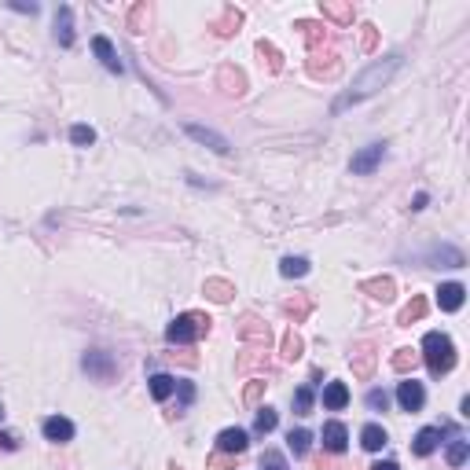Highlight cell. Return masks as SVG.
Masks as SVG:
<instances>
[{
  "label": "cell",
  "instance_id": "8992f818",
  "mask_svg": "<svg viewBox=\"0 0 470 470\" xmlns=\"http://www.w3.org/2000/svg\"><path fill=\"white\" fill-rule=\"evenodd\" d=\"M184 133L191 136V140L206 144L210 151H217V155H228V151H232V144L224 140L221 133H213V129H206V125H195V122H188V125H184Z\"/></svg>",
  "mask_w": 470,
  "mask_h": 470
},
{
  "label": "cell",
  "instance_id": "603a6c76",
  "mask_svg": "<svg viewBox=\"0 0 470 470\" xmlns=\"http://www.w3.org/2000/svg\"><path fill=\"white\" fill-rule=\"evenodd\" d=\"M423 316H426V298H419V294H415V298H412V302H408V305H404V309H401V316H397V324H401V327H412V324H415V320H423Z\"/></svg>",
  "mask_w": 470,
  "mask_h": 470
},
{
  "label": "cell",
  "instance_id": "f6af8a7d",
  "mask_svg": "<svg viewBox=\"0 0 470 470\" xmlns=\"http://www.w3.org/2000/svg\"><path fill=\"white\" fill-rule=\"evenodd\" d=\"M430 206V195H426V191H419V195L412 199V210H426Z\"/></svg>",
  "mask_w": 470,
  "mask_h": 470
},
{
  "label": "cell",
  "instance_id": "ab89813d",
  "mask_svg": "<svg viewBox=\"0 0 470 470\" xmlns=\"http://www.w3.org/2000/svg\"><path fill=\"white\" fill-rule=\"evenodd\" d=\"M261 470H287V459L280 452H265L261 456Z\"/></svg>",
  "mask_w": 470,
  "mask_h": 470
},
{
  "label": "cell",
  "instance_id": "7bdbcfd3",
  "mask_svg": "<svg viewBox=\"0 0 470 470\" xmlns=\"http://www.w3.org/2000/svg\"><path fill=\"white\" fill-rule=\"evenodd\" d=\"M0 448H4V452H15V448H19V434L0 430Z\"/></svg>",
  "mask_w": 470,
  "mask_h": 470
},
{
  "label": "cell",
  "instance_id": "f546056e",
  "mask_svg": "<svg viewBox=\"0 0 470 470\" xmlns=\"http://www.w3.org/2000/svg\"><path fill=\"white\" fill-rule=\"evenodd\" d=\"M258 56L269 59V70H272V74L283 70V56H280V48H276L272 41H258Z\"/></svg>",
  "mask_w": 470,
  "mask_h": 470
},
{
  "label": "cell",
  "instance_id": "681fc988",
  "mask_svg": "<svg viewBox=\"0 0 470 470\" xmlns=\"http://www.w3.org/2000/svg\"><path fill=\"white\" fill-rule=\"evenodd\" d=\"M169 470H184V467H177V463H173V467H169Z\"/></svg>",
  "mask_w": 470,
  "mask_h": 470
},
{
  "label": "cell",
  "instance_id": "d6a6232c",
  "mask_svg": "<svg viewBox=\"0 0 470 470\" xmlns=\"http://www.w3.org/2000/svg\"><path fill=\"white\" fill-rule=\"evenodd\" d=\"M294 415H313V390L309 386L294 390Z\"/></svg>",
  "mask_w": 470,
  "mask_h": 470
},
{
  "label": "cell",
  "instance_id": "d590c367",
  "mask_svg": "<svg viewBox=\"0 0 470 470\" xmlns=\"http://www.w3.org/2000/svg\"><path fill=\"white\" fill-rule=\"evenodd\" d=\"M70 140L78 144V147H92V144H96V129H92V125H74V129H70Z\"/></svg>",
  "mask_w": 470,
  "mask_h": 470
},
{
  "label": "cell",
  "instance_id": "836d02e7",
  "mask_svg": "<svg viewBox=\"0 0 470 470\" xmlns=\"http://www.w3.org/2000/svg\"><path fill=\"white\" fill-rule=\"evenodd\" d=\"M302 349H305V342L294 335V331H287L283 335V360H298L302 357Z\"/></svg>",
  "mask_w": 470,
  "mask_h": 470
},
{
  "label": "cell",
  "instance_id": "ba28073f",
  "mask_svg": "<svg viewBox=\"0 0 470 470\" xmlns=\"http://www.w3.org/2000/svg\"><path fill=\"white\" fill-rule=\"evenodd\" d=\"M397 401H401V408H404V412H419L423 404H426V390H423V382H415V379L401 382V386H397Z\"/></svg>",
  "mask_w": 470,
  "mask_h": 470
},
{
  "label": "cell",
  "instance_id": "52a82bcc",
  "mask_svg": "<svg viewBox=\"0 0 470 470\" xmlns=\"http://www.w3.org/2000/svg\"><path fill=\"white\" fill-rule=\"evenodd\" d=\"M247 445H250V434H247V430H239V426H228V430H221V434H217V452H224V456H239V452H247Z\"/></svg>",
  "mask_w": 470,
  "mask_h": 470
},
{
  "label": "cell",
  "instance_id": "9a60e30c",
  "mask_svg": "<svg viewBox=\"0 0 470 470\" xmlns=\"http://www.w3.org/2000/svg\"><path fill=\"white\" fill-rule=\"evenodd\" d=\"M320 437H324V448H327V452H335V456L346 452V445H349V430L342 423H327Z\"/></svg>",
  "mask_w": 470,
  "mask_h": 470
},
{
  "label": "cell",
  "instance_id": "484cf974",
  "mask_svg": "<svg viewBox=\"0 0 470 470\" xmlns=\"http://www.w3.org/2000/svg\"><path fill=\"white\" fill-rule=\"evenodd\" d=\"M430 261L434 265H445V269H459V265H463V254H459L456 247H437L430 254Z\"/></svg>",
  "mask_w": 470,
  "mask_h": 470
},
{
  "label": "cell",
  "instance_id": "4316f807",
  "mask_svg": "<svg viewBox=\"0 0 470 470\" xmlns=\"http://www.w3.org/2000/svg\"><path fill=\"white\" fill-rule=\"evenodd\" d=\"M305 272H309V258H283L280 261V276H287V280H302Z\"/></svg>",
  "mask_w": 470,
  "mask_h": 470
},
{
  "label": "cell",
  "instance_id": "4fadbf2b",
  "mask_svg": "<svg viewBox=\"0 0 470 470\" xmlns=\"http://www.w3.org/2000/svg\"><path fill=\"white\" fill-rule=\"evenodd\" d=\"M45 437L56 445H67V441H74V423L63 419V415H52V419H45Z\"/></svg>",
  "mask_w": 470,
  "mask_h": 470
},
{
  "label": "cell",
  "instance_id": "f35d334b",
  "mask_svg": "<svg viewBox=\"0 0 470 470\" xmlns=\"http://www.w3.org/2000/svg\"><path fill=\"white\" fill-rule=\"evenodd\" d=\"M386 404H390L386 390H371V393H368V408H371V412H386Z\"/></svg>",
  "mask_w": 470,
  "mask_h": 470
},
{
  "label": "cell",
  "instance_id": "b9f144b4",
  "mask_svg": "<svg viewBox=\"0 0 470 470\" xmlns=\"http://www.w3.org/2000/svg\"><path fill=\"white\" fill-rule=\"evenodd\" d=\"M177 390H180V404H184V408H188V404L195 401V386H191L188 379H177Z\"/></svg>",
  "mask_w": 470,
  "mask_h": 470
},
{
  "label": "cell",
  "instance_id": "6da1fadb",
  "mask_svg": "<svg viewBox=\"0 0 470 470\" xmlns=\"http://www.w3.org/2000/svg\"><path fill=\"white\" fill-rule=\"evenodd\" d=\"M401 70V56H386V59H379V63H371V67L360 74L357 81H352V89L342 96V100L335 103V114L338 111H346V107L352 103H360V100H368V96H375L382 85H390V78Z\"/></svg>",
  "mask_w": 470,
  "mask_h": 470
},
{
  "label": "cell",
  "instance_id": "d6986e66",
  "mask_svg": "<svg viewBox=\"0 0 470 470\" xmlns=\"http://www.w3.org/2000/svg\"><path fill=\"white\" fill-rule=\"evenodd\" d=\"M320 15H324V19H335L338 26H349V23H352V4H335V0H320Z\"/></svg>",
  "mask_w": 470,
  "mask_h": 470
},
{
  "label": "cell",
  "instance_id": "9c48e42d",
  "mask_svg": "<svg viewBox=\"0 0 470 470\" xmlns=\"http://www.w3.org/2000/svg\"><path fill=\"white\" fill-rule=\"evenodd\" d=\"M463 302H467L463 283H441V287H437V305H441L445 313H459Z\"/></svg>",
  "mask_w": 470,
  "mask_h": 470
},
{
  "label": "cell",
  "instance_id": "8d00e7d4",
  "mask_svg": "<svg viewBox=\"0 0 470 470\" xmlns=\"http://www.w3.org/2000/svg\"><path fill=\"white\" fill-rule=\"evenodd\" d=\"M309 309H313V302H309V298H302V302H283V313L294 316V320H305Z\"/></svg>",
  "mask_w": 470,
  "mask_h": 470
},
{
  "label": "cell",
  "instance_id": "e575fe53",
  "mask_svg": "<svg viewBox=\"0 0 470 470\" xmlns=\"http://www.w3.org/2000/svg\"><path fill=\"white\" fill-rule=\"evenodd\" d=\"M467 456H470V441H463V437L448 445V463H452V467H463Z\"/></svg>",
  "mask_w": 470,
  "mask_h": 470
},
{
  "label": "cell",
  "instance_id": "ac0fdd59",
  "mask_svg": "<svg viewBox=\"0 0 470 470\" xmlns=\"http://www.w3.org/2000/svg\"><path fill=\"white\" fill-rule=\"evenodd\" d=\"M437 445H441V430H437V426H426V430H419V434H415V441H412V452H415V456H430Z\"/></svg>",
  "mask_w": 470,
  "mask_h": 470
},
{
  "label": "cell",
  "instance_id": "7a4b0ae2",
  "mask_svg": "<svg viewBox=\"0 0 470 470\" xmlns=\"http://www.w3.org/2000/svg\"><path fill=\"white\" fill-rule=\"evenodd\" d=\"M423 357H426V368H430V375H448V371L456 368V346L452 338L441 335V331H430V335L423 338Z\"/></svg>",
  "mask_w": 470,
  "mask_h": 470
},
{
  "label": "cell",
  "instance_id": "60d3db41",
  "mask_svg": "<svg viewBox=\"0 0 470 470\" xmlns=\"http://www.w3.org/2000/svg\"><path fill=\"white\" fill-rule=\"evenodd\" d=\"M265 386H269V382H250V386H247V393H243V401H247V404H258L261 401V393H265Z\"/></svg>",
  "mask_w": 470,
  "mask_h": 470
},
{
  "label": "cell",
  "instance_id": "277c9868",
  "mask_svg": "<svg viewBox=\"0 0 470 470\" xmlns=\"http://www.w3.org/2000/svg\"><path fill=\"white\" fill-rule=\"evenodd\" d=\"M382 158H386V144H368L364 151H357L352 155V177H368V173H375V169L382 166Z\"/></svg>",
  "mask_w": 470,
  "mask_h": 470
},
{
  "label": "cell",
  "instance_id": "83f0119b",
  "mask_svg": "<svg viewBox=\"0 0 470 470\" xmlns=\"http://www.w3.org/2000/svg\"><path fill=\"white\" fill-rule=\"evenodd\" d=\"M415 360H419V357H415V349H397V352H393V360H390V368L397 371V375H408V371L415 368Z\"/></svg>",
  "mask_w": 470,
  "mask_h": 470
},
{
  "label": "cell",
  "instance_id": "74e56055",
  "mask_svg": "<svg viewBox=\"0 0 470 470\" xmlns=\"http://www.w3.org/2000/svg\"><path fill=\"white\" fill-rule=\"evenodd\" d=\"M298 30H302V34H305V41H309V45H316V41L324 37V30H327V26H320V23H298Z\"/></svg>",
  "mask_w": 470,
  "mask_h": 470
},
{
  "label": "cell",
  "instance_id": "30bf717a",
  "mask_svg": "<svg viewBox=\"0 0 470 470\" xmlns=\"http://www.w3.org/2000/svg\"><path fill=\"white\" fill-rule=\"evenodd\" d=\"M360 291L371 294L375 302H393V298H397V283H393L390 276H375V280H364V283H360Z\"/></svg>",
  "mask_w": 470,
  "mask_h": 470
},
{
  "label": "cell",
  "instance_id": "5bb4252c",
  "mask_svg": "<svg viewBox=\"0 0 470 470\" xmlns=\"http://www.w3.org/2000/svg\"><path fill=\"white\" fill-rule=\"evenodd\" d=\"M371 371H375V346L364 342V346L352 352V375H357V379H371Z\"/></svg>",
  "mask_w": 470,
  "mask_h": 470
},
{
  "label": "cell",
  "instance_id": "2e32d148",
  "mask_svg": "<svg viewBox=\"0 0 470 470\" xmlns=\"http://www.w3.org/2000/svg\"><path fill=\"white\" fill-rule=\"evenodd\" d=\"M217 85H221V89L228 92V96H243V92H247V78H243L239 67H221Z\"/></svg>",
  "mask_w": 470,
  "mask_h": 470
},
{
  "label": "cell",
  "instance_id": "ffe728a7",
  "mask_svg": "<svg viewBox=\"0 0 470 470\" xmlns=\"http://www.w3.org/2000/svg\"><path fill=\"white\" fill-rule=\"evenodd\" d=\"M324 404L331 412H342L349 404V390H346V382H327V390H324Z\"/></svg>",
  "mask_w": 470,
  "mask_h": 470
},
{
  "label": "cell",
  "instance_id": "8fae6325",
  "mask_svg": "<svg viewBox=\"0 0 470 470\" xmlns=\"http://www.w3.org/2000/svg\"><path fill=\"white\" fill-rule=\"evenodd\" d=\"M239 338L258 342V346H269V342H272V331H269V324H261L258 316H243V324H239Z\"/></svg>",
  "mask_w": 470,
  "mask_h": 470
},
{
  "label": "cell",
  "instance_id": "d4e9b609",
  "mask_svg": "<svg viewBox=\"0 0 470 470\" xmlns=\"http://www.w3.org/2000/svg\"><path fill=\"white\" fill-rule=\"evenodd\" d=\"M239 23H243V12L224 8V19H221V23H213V30H217V37H232L235 30H239Z\"/></svg>",
  "mask_w": 470,
  "mask_h": 470
},
{
  "label": "cell",
  "instance_id": "4dcf8cb0",
  "mask_svg": "<svg viewBox=\"0 0 470 470\" xmlns=\"http://www.w3.org/2000/svg\"><path fill=\"white\" fill-rule=\"evenodd\" d=\"M287 445H291L294 456H305L309 445H313V434H309V430H291V434H287Z\"/></svg>",
  "mask_w": 470,
  "mask_h": 470
},
{
  "label": "cell",
  "instance_id": "7402d4cb",
  "mask_svg": "<svg viewBox=\"0 0 470 470\" xmlns=\"http://www.w3.org/2000/svg\"><path fill=\"white\" fill-rule=\"evenodd\" d=\"M360 445L368 448V452H379V448H386L390 445V437H386V430H382V426H364V430H360Z\"/></svg>",
  "mask_w": 470,
  "mask_h": 470
},
{
  "label": "cell",
  "instance_id": "5b68a950",
  "mask_svg": "<svg viewBox=\"0 0 470 470\" xmlns=\"http://www.w3.org/2000/svg\"><path fill=\"white\" fill-rule=\"evenodd\" d=\"M81 368L89 371L92 379H100V382H111L114 379V360H111V352H100V349H92V352H85V360H81Z\"/></svg>",
  "mask_w": 470,
  "mask_h": 470
},
{
  "label": "cell",
  "instance_id": "c3c4849f",
  "mask_svg": "<svg viewBox=\"0 0 470 470\" xmlns=\"http://www.w3.org/2000/svg\"><path fill=\"white\" fill-rule=\"evenodd\" d=\"M0 423H4V404H0Z\"/></svg>",
  "mask_w": 470,
  "mask_h": 470
},
{
  "label": "cell",
  "instance_id": "f1b7e54d",
  "mask_svg": "<svg viewBox=\"0 0 470 470\" xmlns=\"http://www.w3.org/2000/svg\"><path fill=\"white\" fill-rule=\"evenodd\" d=\"M276 423H280V415H276V408H269V404H265V408H258L254 430H258V434H272V430H276Z\"/></svg>",
  "mask_w": 470,
  "mask_h": 470
},
{
  "label": "cell",
  "instance_id": "44dd1931",
  "mask_svg": "<svg viewBox=\"0 0 470 470\" xmlns=\"http://www.w3.org/2000/svg\"><path fill=\"white\" fill-rule=\"evenodd\" d=\"M202 294H206L210 302H217V305H224V302H232L235 287H232L228 280H206V287H202Z\"/></svg>",
  "mask_w": 470,
  "mask_h": 470
},
{
  "label": "cell",
  "instance_id": "e0dca14e",
  "mask_svg": "<svg viewBox=\"0 0 470 470\" xmlns=\"http://www.w3.org/2000/svg\"><path fill=\"white\" fill-rule=\"evenodd\" d=\"M56 41L63 48L74 45V12L67 4H59V12H56Z\"/></svg>",
  "mask_w": 470,
  "mask_h": 470
},
{
  "label": "cell",
  "instance_id": "7c38bea8",
  "mask_svg": "<svg viewBox=\"0 0 470 470\" xmlns=\"http://www.w3.org/2000/svg\"><path fill=\"white\" fill-rule=\"evenodd\" d=\"M92 52L100 56V63H103L111 74H122V70H125V63L118 59V52H114V45H111L107 37H92Z\"/></svg>",
  "mask_w": 470,
  "mask_h": 470
},
{
  "label": "cell",
  "instance_id": "cb8c5ba5",
  "mask_svg": "<svg viewBox=\"0 0 470 470\" xmlns=\"http://www.w3.org/2000/svg\"><path fill=\"white\" fill-rule=\"evenodd\" d=\"M147 382H151V397H155V401H166L169 393L177 390V379H173V375H162V371H158V375H151Z\"/></svg>",
  "mask_w": 470,
  "mask_h": 470
},
{
  "label": "cell",
  "instance_id": "bcb514c9",
  "mask_svg": "<svg viewBox=\"0 0 470 470\" xmlns=\"http://www.w3.org/2000/svg\"><path fill=\"white\" fill-rule=\"evenodd\" d=\"M371 470H401L397 463H393V459H379V463L375 467H371Z\"/></svg>",
  "mask_w": 470,
  "mask_h": 470
},
{
  "label": "cell",
  "instance_id": "1f68e13d",
  "mask_svg": "<svg viewBox=\"0 0 470 470\" xmlns=\"http://www.w3.org/2000/svg\"><path fill=\"white\" fill-rule=\"evenodd\" d=\"M147 19H151V8H147V4H133L129 30H133V34H144V30H147Z\"/></svg>",
  "mask_w": 470,
  "mask_h": 470
},
{
  "label": "cell",
  "instance_id": "3957f363",
  "mask_svg": "<svg viewBox=\"0 0 470 470\" xmlns=\"http://www.w3.org/2000/svg\"><path fill=\"white\" fill-rule=\"evenodd\" d=\"M210 324H213V320L202 316V313H184V316H177L173 324L166 327V338L173 342V346H188V342H195V338L206 335Z\"/></svg>",
  "mask_w": 470,
  "mask_h": 470
},
{
  "label": "cell",
  "instance_id": "ee69618b",
  "mask_svg": "<svg viewBox=\"0 0 470 470\" xmlns=\"http://www.w3.org/2000/svg\"><path fill=\"white\" fill-rule=\"evenodd\" d=\"M375 41H379L375 26H364V41H360V48H364V52H375Z\"/></svg>",
  "mask_w": 470,
  "mask_h": 470
},
{
  "label": "cell",
  "instance_id": "7dc6e473",
  "mask_svg": "<svg viewBox=\"0 0 470 470\" xmlns=\"http://www.w3.org/2000/svg\"><path fill=\"white\" fill-rule=\"evenodd\" d=\"M12 8H15V12H26V15H37L41 12L37 4H12Z\"/></svg>",
  "mask_w": 470,
  "mask_h": 470
}]
</instances>
